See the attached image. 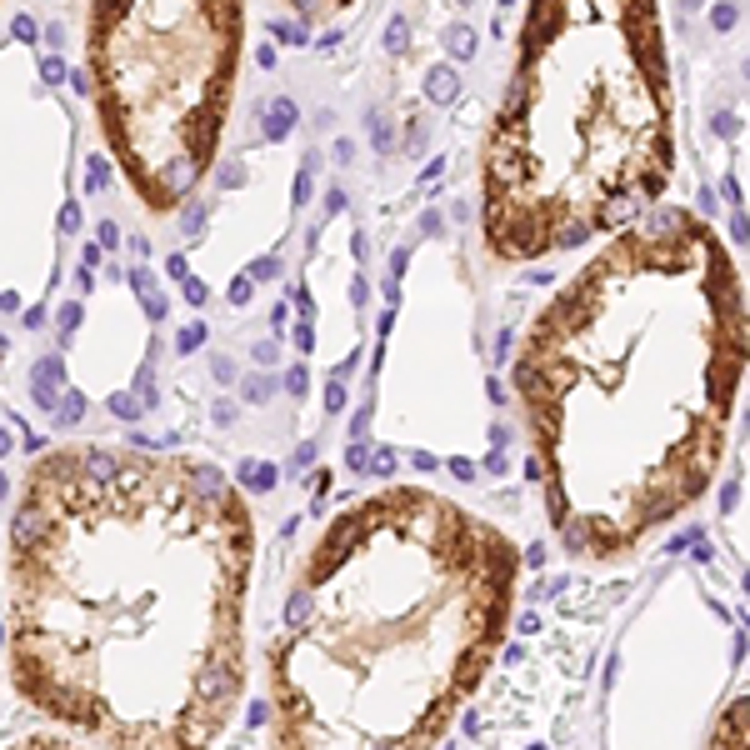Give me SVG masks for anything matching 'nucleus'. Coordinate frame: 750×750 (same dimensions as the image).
<instances>
[{"mask_svg": "<svg viewBox=\"0 0 750 750\" xmlns=\"http://www.w3.org/2000/svg\"><path fill=\"white\" fill-rule=\"evenodd\" d=\"M711 750H745V700H740V695L725 705V715L715 720Z\"/></svg>", "mask_w": 750, "mask_h": 750, "instance_id": "obj_6", "label": "nucleus"}, {"mask_svg": "<svg viewBox=\"0 0 750 750\" xmlns=\"http://www.w3.org/2000/svg\"><path fill=\"white\" fill-rule=\"evenodd\" d=\"M521 550L425 485L346 505L270 640L275 750H431L510 630Z\"/></svg>", "mask_w": 750, "mask_h": 750, "instance_id": "obj_3", "label": "nucleus"}, {"mask_svg": "<svg viewBox=\"0 0 750 750\" xmlns=\"http://www.w3.org/2000/svg\"><path fill=\"white\" fill-rule=\"evenodd\" d=\"M245 40V0H91L95 115L145 210L196 196L221 150Z\"/></svg>", "mask_w": 750, "mask_h": 750, "instance_id": "obj_5", "label": "nucleus"}, {"mask_svg": "<svg viewBox=\"0 0 750 750\" xmlns=\"http://www.w3.org/2000/svg\"><path fill=\"white\" fill-rule=\"evenodd\" d=\"M285 10H295L300 20H330V15H346L355 0H281Z\"/></svg>", "mask_w": 750, "mask_h": 750, "instance_id": "obj_7", "label": "nucleus"}, {"mask_svg": "<svg viewBox=\"0 0 750 750\" xmlns=\"http://www.w3.org/2000/svg\"><path fill=\"white\" fill-rule=\"evenodd\" d=\"M6 750H91V745H80V740H66V735H50V731H35V735H20L15 745Z\"/></svg>", "mask_w": 750, "mask_h": 750, "instance_id": "obj_8", "label": "nucleus"}, {"mask_svg": "<svg viewBox=\"0 0 750 750\" xmlns=\"http://www.w3.org/2000/svg\"><path fill=\"white\" fill-rule=\"evenodd\" d=\"M530 480L581 561H626L715 480L745 385V285L685 205H650L535 310L510 366Z\"/></svg>", "mask_w": 750, "mask_h": 750, "instance_id": "obj_2", "label": "nucleus"}, {"mask_svg": "<svg viewBox=\"0 0 750 750\" xmlns=\"http://www.w3.org/2000/svg\"><path fill=\"white\" fill-rule=\"evenodd\" d=\"M675 170L660 0H530L480 145V235L500 265L581 250L650 210Z\"/></svg>", "mask_w": 750, "mask_h": 750, "instance_id": "obj_4", "label": "nucleus"}, {"mask_svg": "<svg viewBox=\"0 0 750 750\" xmlns=\"http://www.w3.org/2000/svg\"><path fill=\"white\" fill-rule=\"evenodd\" d=\"M255 516L221 465L40 456L10 510V685L95 750H210L245 695Z\"/></svg>", "mask_w": 750, "mask_h": 750, "instance_id": "obj_1", "label": "nucleus"}]
</instances>
